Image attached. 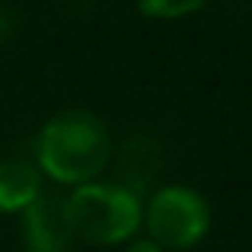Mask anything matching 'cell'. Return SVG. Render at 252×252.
Returning a JSON list of instances; mask_svg holds the SVG:
<instances>
[{
	"instance_id": "cell-1",
	"label": "cell",
	"mask_w": 252,
	"mask_h": 252,
	"mask_svg": "<svg viewBox=\"0 0 252 252\" xmlns=\"http://www.w3.org/2000/svg\"><path fill=\"white\" fill-rule=\"evenodd\" d=\"M113 158L107 123L91 110H62L36 139V165L59 185H88Z\"/></svg>"
},
{
	"instance_id": "cell-3",
	"label": "cell",
	"mask_w": 252,
	"mask_h": 252,
	"mask_svg": "<svg viewBox=\"0 0 252 252\" xmlns=\"http://www.w3.org/2000/svg\"><path fill=\"white\" fill-rule=\"evenodd\" d=\"M146 230L149 239L165 252H185L197 246L210 230V204L194 188L171 185L152 194L146 204Z\"/></svg>"
},
{
	"instance_id": "cell-5",
	"label": "cell",
	"mask_w": 252,
	"mask_h": 252,
	"mask_svg": "<svg viewBox=\"0 0 252 252\" xmlns=\"http://www.w3.org/2000/svg\"><path fill=\"white\" fill-rule=\"evenodd\" d=\"M42 191V171L30 158H0V214H23Z\"/></svg>"
},
{
	"instance_id": "cell-7",
	"label": "cell",
	"mask_w": 252,
	"mask_h": 252,
	"mask_svg": "<svg viewBox=\"0 0 252 252\" xmlns=\"http://www.w3.org/2000/svg\"><path fill=\"white\" fill-rule=\"evenodd\" d=\"M210 0H136L139 13L152 16V20H181L188 13H197Z\"/></svg>"
},
{
	"instance_id": "cell-9",
	"label": "cell",
	"mask_w": 252,
	"mask_h": 252,
	"mask_svg": "<svg viewBox=\"0 0 252 252\" xmlns=\"http://www.w3.org/2000/svg\"><path fill=\"white\" fill-rule=\"evenodd\" d=\"M126 252H165V249H158V246L152 243V239H139V243H133Z\"/></svg>"
},
{
	"instance_id": "cell-8",
	"label": "cell",
	"mask_w": 252,
	"mask_h": 252,
	"mask_svg": "<svg viewBox=\"0 0 252 252\" xmlns=\"http://www.w3.org/2000/svg\"><path fill=\"white\" fill-rule=\"evenodd\" d=\"M13 26H16V16L10 13L7 7H0V49L10 42V36H13Z\"/></svg>"
},
{
	"instance_id": "cell-4",
	"label": "cell",
	"mask_w": 252,
	"mask_h": 252,
	"mask_svg": "<svg viewBox=\"0 0 252 252\" xmlns=\"http://www.w3.org/2000/svg\"><path fill=\"white\" fill-rule=\"evenodd\" d=\"M23 243L26 252H68L74 243L65 214V197L39 191V197L23 210Z\"/></svg>"
},
{
	"instance_id": "cell-2",
	"label": "cell",
	"mask_w": 252,
	"mask_h": 252,
	"mask_svg": "<svg viewBox=\"0 0 252 252\" xmlns=\"http://www.w3.org/2000/svg\"><path fill=\"white\" fill-rule=\"evenodd\" d=\"M71 236L88 246H117L136 236L142 223V200L117 181H88L65 197Z\"/></svg>"
},
{
	"instance_id": "cell-6",
	"label": "cell",
	"mask_w": 252,
	"mask_h": 252,
	"mask_svg": "<svg viewBox=\"0 0 252 252\" xmlns=\"http://www.w3.org/2000/svg\"><path fill=\"white\" fill-rule=\"evenodd\" d=\"M158 171V146L149 136H133L117 156V185L142 194Z\"/></svg>"
}]
</instances>
